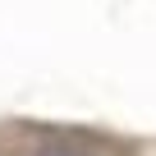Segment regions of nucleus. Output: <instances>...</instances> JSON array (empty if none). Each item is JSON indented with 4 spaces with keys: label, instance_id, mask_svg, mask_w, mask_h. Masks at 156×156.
Instances as JSON below:
<instances>
[{
    "label": "nucleus",
    "instance_id": "nucleus-1",
    "mask_svg": "<svg viewBox=\"0 0 156 156\" xmlns=\"http://www.w3.org/2000/svg\"><path fill=\"white\" fill-rule=\"evenodd\" d=\"M156 133H129L87 119L0 115V156H151Z\"/></svg>",
    "mask_w": 156,
    "mask_h": 156
}]
</instances>
